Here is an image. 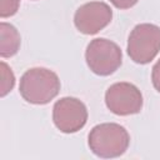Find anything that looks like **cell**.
I'll list each match as a JSON object with an SVG mask.
<instances>
[{
  "mask_svg": "<svg viewBox=\"0 0 160 160\" xmlns=\"http://www.w3.org/2000/svg\"><path fill=\"white\" fill-rule=\"evenodd\" d=\"M138 1H139V0H110V2H111L116 9H120V10L130 9V8H132L134 5H136Z\"/></svg>",
  "mask_w": 160,
  "mask_h": 160,
  "instance_id": "12",
  "label": "cell"
},
{
  "mask_svg": "<svg viewBox=\"0 0 160 160\" xmlns=\"http://www.w3.org/2000/svg\"><path fill=\"white\" fill-rule=\"evenodd\" d=\"M151 82L158 92H160V59L155 62L151 70Z\"/></svg>",
  "mask_w": 160,
  "mask_h": 160,
  "instance_id": "11",
  "label": "cell"
},
{
  "mask_svg": "<svg viewBox=\"0 0 160 160\" xmlns=\"http://www.w3.org/2000/svg\"><path fill=\"white\" fill-rule=\"evenodd\" d=\"M106 108L115 115L129 116L139 114L142 109V94L138 86L128 81L110 85L105 91Z\"/></svg>",
  "mask_w": 160,
  "mask_h": 160,
  "instance_id": "5",
  "label": "cell"
},
{
  "mask_svg": "<svg viewBox=\"0 0 160 160\" xmlns=\"http://www.w3.org/2000/svg\"><path fill=\"white\" fill-rule=\"evenodd\" d=\"M126 51L136 64L145 65L152 61L160 51V28L150 22L134 26L128 38Z\"/></svg>",
  "mask_w": 160,
  "mask_h": 160,
  "instance_id": "3",
  "label": "cell"
},
{
  "mask_svg": "<svg viewBox=\"0 0 160 160\" xmlns=\"http://www.w3.org/2000/svg\"><path fill=\"white\" fill-rule=\"evenodd\" d=\"M20 0H1L0 1V16L2 19L15 15L19 10Z\"/></svg>",
  "mask_w": 160,
  "mask_h": 160,
  "instance_id": "10",
  "label": "cell"
},
{
  "mask_svg": "<svg viewBox=\"0 0 160 160\" xmlns=\"http://www.w3.org/2000/svg\"><path fill=\"white\" fill-rule=\"evenodd\" d=\"M21 38L18 29L5 21L0 22V56L11 58L18 54Z\"/></svg>",
  "mask_w": 160,
  "mask_h": 160,
  "instance_id": "8",
  "label": "cell"
},
{
  "mask_svg": "<svg viewBox=\"0 0 160 160\" xmlns=\"http://www.w3.org/2000/svg\"><path fill=\"white\" fill-rule=\"evenodd\" d=\"M130 135L128 130L116 122L95 125L88 136V145L94 155L101 159L121 156L129 148Z\"/></svg>",
  "mask_w": 160,
  "mask_h": 160,
  "instance_id": "2",
  "label": "cell"
},
{
  "mask_svg": "<svg viewBox=\"0 0 160 160\" xmlns=\"http://www.w3.org/2000/svg\"><path fill=\"white\" fill-rule=\"evenodd\" d=\"M85 60L94 74L109 76L121 66L122 52L116 42L105 38H96L88 44Z\"/></svg>",
  "mask_w": 160,
  "mask_h": 160,
  "instance_id": "4",
  "label": "cell"
},
{
  "mask_svg": "<svg viewBox=\"0 0 160 160\" xmlns=\"http://www.w3.org/2000/svg\"><path fill=\"white\" fill-rule=\"evenodd\" d=\"M0 68H1V91H0V95H1V98H4L12 90V88L15 85V75H14L12 70L10 69V66L5 61L0 62Z\"/></svg>",
  "mask_w": 160,
  "mask_h": 160,
  "instance_id": "9",
  "label": "cell"
},
{
  "mask_svg": "<svg viewBox=\"0 0 160 160\" xmlns=\"http://www.w3.org/2000/svg\"><path fill=\"white\" fill-rule=\"evenodd\" d=\"M52 121L56 129L64 134L76 132L88 121L86 105L78 98L64 96L54 104Z\"/></svg>",
  "mask_w": 160,
  "mask_h": 160,
  "instance_id": "6",
  "label": "cell"
},
{
  "mask_svg": "<svg viewBox=\"0 0 160 160\" xmlns=\"http://www.w3.org/2000/svg\"><path fill=\"white\" fill-rule=\"evenodd\" d=\"M60 88L56 72L46 68H31L20 78L19 92L26 102L45 105L58 96Z\"/></svg>",
  "mask_w": 160,
  "mask_h": 160,
  "instance_id": "1",
  "label": "cell"
},
{
  "mask_svg": "<svg viewBox=\"0 0 160 160\" xmlns=\"http://www.w3.org/2000/svg\"><path fill=\"white\" fill-rule=\"evenodd\" d=\"M112 19L111 8L104 1H90L79 6L74 14L75 28L85 35H94L106 28Z\"/></svg>",
  "mask_w": 160,
  "mask_h": 160,
  "instance_id": "7",
  "label": "cell"
}]
</instances>
